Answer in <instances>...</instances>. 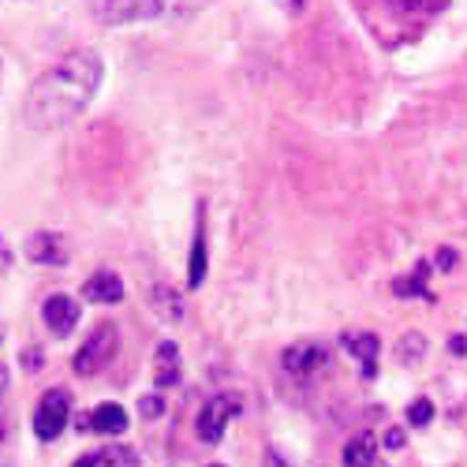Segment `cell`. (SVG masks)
<instances>
[{
  "instance_id": "obj_1",
  "label": "cell",
  "mask_w": 467,
  "mask_h": 467,
  "mask_svg": "<svg viewBox=\"0 0 467 467\" xmlns=\"http://www.w3.org/2000/svg\"><path fill=\"white\" fill-rule=\"evenodd\" d=\"M101 75H105V64L94 49L67 53L46 75H37L34 87L26 90V105H23L26 124L37 131L67 128L98 94Z\"/></svg>"
},
{
  "instance_id": "obj_2",
  "label": "cell",
  "mask_w": 467,
  "mask_h": 467,
  "mask_svg": "<svg viewBox=\"0 0 467 467\" xmlns=\"http://www.w3.org/2000/svg\"><path fill=\"white\" fill-rule=\"evenodd\" d=\"M87 8L101 26H124L158 19L165 12V0H87Z\"/></svg>"
},
{
  "instance_id": "obj_3",
  "label": "cell",
  "mask_w": 467,
  "mask_h": 467,
  "mask_svg": "<svg viewBox=\"0 0 467 467\" xmlns=\"http://www.w3.org/2000/svg\"><path fill=\"white\" fill-rule=\"evenodd\" d=\"M116 344H120V333H116V326H112V322H101V326L83 340L79 352H75V359H71L75 374L90 378V374L105 370V367L112 363V356H116Z\"/></svg>"
},
{
  "instance_id": "obj_4",
  "label": "cell",
  "mask_w": 467,
  "mask_h": 467,
  "mask_svg": "<svg viewBox=\"0 0 467 467\" xmlns=\"http://www.w3.org/2000/svg\"><path fill=\"white\" fill-rule=\"evenodd\" d=\"M71 419V397L67 389H49V393L37 400V411H34V434L42 441H53L64 434V426Z\"/></svg>"
},
{
  "instance_id": "obj_5",
  "label": "cell",
  "mask_w": 467,
  "mask_h": 467,
  "mask_svg": "<svg viewBox=\"0 0 467 467\" xmlns=\"http://www.w3.org/2000/svg\"><path fill=\"white\" fill-rule=\"evenodd\" d=\"M232 415H240V397H232V393H217L202 404L199 419H194V431H199V438L206 445H217L221 434L228 431V419Z\"/></svg>"
},
{
  "instance_id": "obj_6",
  "label": "cell",
  "mask_w": 467,
  "mask_h": 467,
  "mask_svg": "<svg viewBox=\"0 0 467 467\" xmlns=\"http://www.w3.org/2000/svg\"><path fill=\"white\" fill-rule=\"evenodd\" d=\"M285 370L296 374V378H306V374H318L326 363H329V352L326 344H315V340H303V344H292L288 352L281 356Z\"/></svg>"
},
{
  "instance_id": "obj_7",
  "label": "cell",
  "mask_w": 467,
  "mask_h": 467,
  "mask_svg": "<svg viewBox=\"0 0 467 467\" xmlns=\"http://www.w3.org/2000/svg\"><path fill=\"white\" fill-rule=\"evenodd\" d=\"M42 318H46L53 337H67L75 326H79V303L71 296H49L42 306Z\"/></svg>"
},
{
  "instance_id": "obj_8",
  "label": "cell",
  "mask_w": 467,
  "mask_h": 467,
  "mask_svg": "<svg viewBox=\"0 0 467 467\" xmlns=\"http://www.w3.org/2000/svg\"><path fill=\"white\" fill-rule=\"evenodd\" d=\"M26 258L37 265H64L67 262V240L57 232H34L26 240Z\"/></svg>"
},
{
  "instance_id": "obj_9",
  "label": "cell",
  "mask_w": 467,
  "mask_h": 467,
  "mask_svg": "<svg viewBox=\"0 0 467 467\" xmlns=\"http://www.w3.org/2000/svg\"><path fill=\"white\" fill-rule=\"evenodd\" d=\"M340 344H344V352H348V356H356V359H359L363 378H374V374H378V348H381V344H378L374 333H344Z\"/></svg>"
},
{
  "instance_id": "obj_10",
  "label": "cell",
  "mask_w": 467,
  "mask_h": 467,
  "mask_svg": "<svg viewBox=\"0 0 467 467\" xmlns=\"http://www.w3.org/2000/svg\"><path fill=\"white\" fill-rule=\"evenodd\" d=\"M75 467H139V452L128 445H105L75 460Z\"/></svg>"
},
{
  "instance_id": "obj_11",
  "label": "cell",
  "mask_w": 467,
  "mask_h": 467,
  "mask_svg": "<svg viewBox=\"0 0 467 467\" xmlns=\"http://www.w3.org/2000/svg\"><path fill=\"white\" fill-rule=\"evenodd\" d=\"M83 296L90 299V303H120L124 299V281L116 277V274H109V269H98V274L83 285Z\"/></svg>"
},
{
  "instance_id": "obj_12",
  "label": "cell",
  "mask_w": 467,
  "mask_h": 467,
  "mask_svg": "<svg viewBox=\"0 0 467 467\" xmlns=\"http://www.w3.org/2000/svg\"><path fill=\"white\" fill-rule=\"evenodd\" d=\"M153 381H158V389H169L180 381V348L172 340H165L158 348V359H153Z\"/></svg>"
},
{
  "instance_id": "obj_13",
  "label": "cell",
  "mask_w": 467,
  "mask_h": 467,
  "mask_svg": "<svg viewBox=\"0 0 467 467\" xmlns=\"http://www.w3.org/2000/svg\"><path fill=\"white\" fill-rule=\"evenodd\" d=\"M344 467H381L378 460V441L370 434H359L344 445Z\"/></svg>"
},
{
  "instance_id": "obj_14",
  "label": "cell",
  "mask_w": 467,
  "mask_h": 467,
  "mask_svg": "<svg viewBox=\"0 0 467 467\" xmlns=\"http://www.w3.org/2000/svg\"><path fill=\"white\" fill-rule=\"evenodd\" d=\"M90 426L98 434H124L128 431V411L120 404H98L90 415Z\"/></svg>"
},
{
  "instance_id": "obj_15",
  "label": "cell",
  "mask_w": 467,
  "mask_h": 467,
  "mask_svg": "<svg viewBox=\"0 0 467 467\" xmlns=\"http://www.w3.org/2000/svg\"><path fill=\"white\" fill-rule=\"evenodd\" d=\"M206 281V236H202V228L194 232V247H191V265H187V285L191 288H199Z\"/></svg>"
},
{
  "instance_id": "obj_16",
  "label": "cell",
  "mask_w": 467,
  "mask_h": 467,
  "mask_svg": "<svg viewBox=\"0 0 467 467\" xmlns=\"http://www.w3.org/2000/svg\"><path fill=\"white\" fill-rule=\"evenodd\" d=\"M153 299H158V310H161V318H172V322H180L183 318V303H180V296L172 292V288H158L153 292Z\"/></svg>"
},
{
  "instance_id": "obj_17",
  "label": "cell",
  "mask_w": 467,
  "mask_h": 467,
  "mask_svg": "<svg viewBox=\"0 0 467 467\" xmlns=\"http://www.w3.org/2000/svg\"><path fill=\"white\" fill-rule=\"evenodd\" d=\"M422 352H426V344H422L419 333H408V337L400 340V363H415Z\"/></svg>"
},
{
  "instance_id": "obj_18",
  "label": "cell",
  "mask_w": 467,
  "mask_h": 467,
  "mask_svg": "<svg viewBox=\"0 0 467 467\" xmlns=\"http://www.w3.org/2000/svg\"><path fill=\"white\" fill-rule=\"evenodd\" d=\"M431 419H434V404H431V400H415V404L408 408V422H411V426H426Z\"/></svg>"
},
{
  "instance_id": "obj_19",
  "label": "cell",
  "mask_w": 467,
  "mask_h": 467,
  "mask_svg": "<svg viewBox=\"0 0 467 467\" xmlns=\"http://www.w3.org/2000/svg\"><path fill=\"white\" fill-rule=\"evenodd\" d=\"M139 404H142V415H146V419H158V415L165 411V408H161V397H142Z\"/></svg>"
},
{
  "instance_id": "obj_20",
  "label": "cell",
  "mask_w": 467,
  "mask_h": 467,
  "mask_svg": "<svg viewBox=\"0 0 467 467\" xmlns=\"http://www.w3.org/2000/svg\"><path fill=\"white\" fill-rule=\"evenodd\" d=\"M274 5H277L285 16H303V12H306V0H274Z\"/></svg>"
},
{
  "instance_id": "obj_21",
  "label": "cell",
  "mask_w": 467,
  "mask_h": 467,
  "mask_svg": "<svg viewBox=\"0 0 467 467\" xmlns=\"http://www.w3.org/2000/svg\"><path fill=\"white\" fill-rule=\"evenodd\" d=\"M385 445H389V449H400V445H404V431H400V426L385 431Z\"/></svg>"
},
{
  "instance_id": "obj_22",
  "label": "cell",
  "mask_w": 467,
  "mask_h": 467,
  "mask_svg": "<svg viewBox=\"0 0 467 467\" xmlns=\"http://www.w3.org/2000/svg\"><path fill=\"white\" fill-rule=\"evenodd\" d=\"M265 467H296V463H288L277 449H269V452H265Z\"/></svg>"
},
{
  "instance_id": "obj_23",
  "label": "cell",
  "mask_w": 467,
  "mask_h": 467,
  "mask_svg": "<svg viewBox=\"0 0 467 467\" xmlns=\"http://www.w3.org/2000/svg\"><path fill=\"white\" fill-rule=\"evenodd\" d=\"M8 269H12V251H8V244H5V240H0V277H5Z\"/></svg>"
},
{
  "instance_id": "obj_24",
  "label": "cell",
  "mask_w": 467,
  "mask_h": 467,
  "mask_svg": "<svg viewBox=\"0 0 467 467\" xmlns=\"http://www.w3.org/2000/svg\"><path fill=\"white\" fill-rule=\"evenodd\" d=\"M0 389H5V370H0Z\"/></svg>"
},
{
  "instance_id": "obj_25",
  "label": "cell",
  "mask_w": 467,
  "mask_h": 467,
  "mask_svg": "<svg viewBox=\"0 0 467 467\" xmlns=\"http://www.w3.org/2000/svg\"><path fill=\"white\" fill-rule=\"evenodd\" d=\"M0 445H5V431H0Z\"/></svg>"
}]
</instances>
